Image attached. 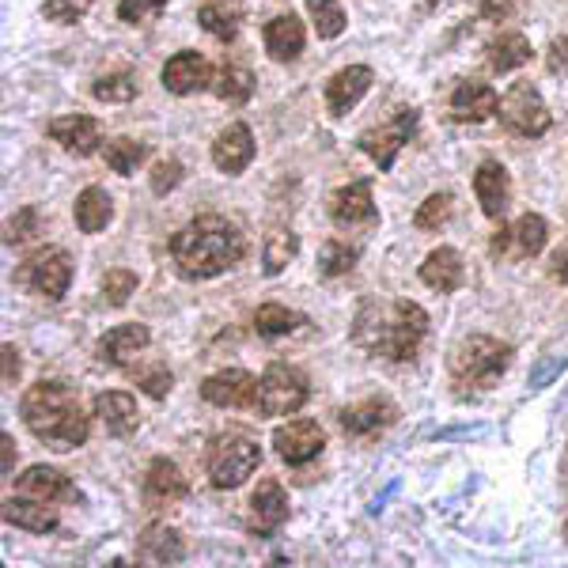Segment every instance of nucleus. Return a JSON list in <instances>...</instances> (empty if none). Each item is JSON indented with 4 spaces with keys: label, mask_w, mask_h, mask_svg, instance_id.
<instances>
[{
    "label": "nucleus",
    "mask_w": 568,
    "mask_h": 568,
    "mask_svg": "<svg viewBox=\"0 0 568 568\" xmlns=\"http://www.w3.org/2000/svg\"><path fill=\"white\" fill-rule=\"evenodd\" d=\"M246 254L243 232L227 216H197L171 240V262L186 281H209L220 277L224 270L240 265Z\"/></svg>",
    "instance_id": "f257e3e1"
},
{
    "label": "nucleus",
    "mask_w": 568,
    "mask_h": 568,
    "mask_svg": "<svg viewBox=\"0 0 568 568\" xmlns=\"http://www.w3.org/2000/svg\"><path fill=\"white\" fill-rule=\"evenodd\" d=\"M20 414L34 436L53 452H77L80 444H88V414L80 406L77 390L65 387L58 379H42L23 394Z\"/></svg>",
    "instance_id": "f03ea898"
},
{
    "label": "nucleus",
    "mask_w": 568,
    "mask_h": 568,
    "mask_svg": "<svg viewBox=\"0 0 568 568\" xmlns=\"http://www.w3.org/2000/svg\"><path fill=\"white\" fill-rule=\"evenodd\" d=\"M428 334V315L409 300H390V304H368L356 318V345H364L375 356L387 361H414L420 342Z\"/></svg>",
    "instance_id": "7ed1b4c3"
},
{
    "label": "nucleus",
    "mask_w": 568,
    "mask_h": 568,
    "mask_svg": "<svg viewBox=\"0 0 568 568\" xmlns=\"http://www.w3.org/2000/svg\"><path fill=\"white\" fill-rule=\"evenodd\" d=\"M508 364H511V345L497 342V337L474 334L452 356V379L459 390H485L508 372Z\"/></svg>",
    "instance_id": "20e7f679"
},
{
    "label": "nucleus",
    "mask_w": 568,
    "mask_h": 568,
    "mask_svg": "<svg viewBox=\"0 0 568 568\" xmlns=\"http://www.w3.org/2000/svg\"><path fill=\"white\" fill-rule=\"evenodd\" d=\"M262 463V452L251 436L243 433H224L209 444V455H205V470H209V481L216 489H240V485L258 470Z\"/></svg>",
    "instance_id": "39448f33"
},
{
    "label": "nucleus",
    "mask_w": 568,
    "mask_h": 568,
    "mask_svg": "<svg viewBox=\"0 0 568 568\" xmlns=\"http://www.w3.org/2000/svg\"><path fill=\"white\" fill-rule=\"evenodd\" d=\"M311 398V387H307V375L292 364H270L258 383V414L262 417H288V414H300Z\"/></svg>",
    "instance_id": "423d86ee"
},
{
    "label": "nucleus",
    "mask_w": 568,
    "mask_h": 568,
    "mask_svg": "<svg viewBox=\"0 0 568 568\" xmlns=\"http://www.w3.org/2000/svg\"><path fill=\"white\" fill-rule=\"evenodd\" d=\"M417 133V110L414 106H402L394 110L383 125H372V130L361 133V152L368 155V160L379 163V171H390L394 160H398V152L406 149L409 141H414Z\"/></svg>",
    "instance_id": "0eeeda50"
},
{
    "label": "nucleus",
    "mask_w": 568,
    "mask_h": 568,
    "mask_svg": "<svg viewBox=\"0 0 568 568\" xmlns=\"http://www.w3.org/2000/svg\"><path fill=\"white\" fill-rule=\"evenodd\" d=\"M20 281L31 284L34 292H42L45 300H61L72 284V258L61 246H45V251H34L31 258L23 262Z\"/></svg>",
    "instance_id": "6e6552de"
},
{
    "label": "nucleus",
    "mask_w": 568,
    "mask_h": 568,
    "mask_svg": "<svg viewBox=\"0 0 568 568\" xmlns=\"http://www.w3.org/2000/svg\"><path fill=\"white\" fill-rule=\"evenodd\" d=\"M500 118L516 136H542L549 130V110L530 84H511L508 95L500 99Z\"/></svg>",
    "instance_id": "1a4fd4ad"
},
{
    "label": "nucleus",
    "mask_w": 568,
    "mask_h": 568,
    "mask_svg": "<svg viewBox=\"0 0 568 568\" xmlns=\"http://www.w3.org/2000/svg\"><path fill=\"white\" fill-rule=\"evenodd\" d=\"M201 398L209 406H220V409H246L258 402V379L243 368H227V372H216L201 383Z\"/></svg>",
    "instance_id": "9d476101"
},
{
    "label": "nucleus",
    "mask_w": 568,
    "mask_h": 568,
    "mask_svg": "<svg viewBox=\"0 0 568 568\" xmlns=\"http://www.w3.org/2000/svg\"><path fill=\"white\" fill-rule=\"evenodd\" d=\"M546 220L538 213H527L519 216L511 227H500L497 235H493V254H504V258H535V254L546 251Z\"/></svg>",
    "instance_id": "9b49d317"
},
{
    "label": "nucleus",
    "mask_w": 568,
    "mask_h": 568,
    "mask_svg": "<svg viewBox=\"0 0 568 568\" xmlns=\"http://www.w3.org/2000/svg\"><path fill=\"white\" fill-rule=\"evenodd\" d=\"M273 447H277V455L288 466H304L326 447V433L318 428V420L300 417V420H288V425H281L277 433H273Z\"/></svg>",
    "instance_id": "f8f14e48"
},
{
    "label": "nucleus",
    "mask_w": 568,
    "mask_h": 568,
    "mask_svg": "<svg viewBox=\"0 0 568 568\" xmlns=\"http://www.w3.org/2000/svg\"><path fill=\"white\" fill-rule=\"evenodd\" d=\"M329 216H334L337 227H372L379 220V209L372 201V182L356 179L349 186H342L334 197H329Z\"/></svg>",
    "instance_id": "ddd939ff"
},
{
    "label": "nucleus",
    "mask_w": 568,
    "mask_h": 568,
    "mask_svg": "<svg viewBox=\"0 0 568 568\" xmlns=\"http://www.w3.org/2000/svg\"><path fill=\"white\" fill-rule=\"evenodd\" d=\"M288 519V493L281 489V481L265 478L251 497V516H246V530L258 538L277 535L281 524Z\"/></svg>",
    "instance_id": "4468645a"
},
{
    "label": "nucleus",
    "mask_w": 568,
    "mask_h": 568,
    "mask_svg": "<svg viewBox=\"0 0 568 568\" xmlns=\"http://www.w3.org/2000/svg\"><path fill=\"white\" fill-rule=\"evenodd\" d=\"M16 493L42 504H61V500H80V489L72 485L65 474L53 470V466H31L23 470V478H16Z\"/></svg>",
    "instance_id": "2eb2a0df"
},
{
    "label": "nucleus",
    "mask_w": 568,
    "mask_h": 568,
    "mask_svg": "<svg viewBox=\"0 0 568 568\" xmlns=\"http://www.w3.org/2000/svg\"><path fill=\"white\" fill-rule=\"evenodd\" d=\"M149 342H152L149 326L122 323V326L106 329V334L99 337V361L110 364V368H125V364H130L136 353L149 349Z\"/></svg>",
    "instance_id": "dca6fc26"
},
{
    "label": "nucleus",
    "mask_w": 568,
    "mask_h": 568,
    "mask_svg": "<svg viewBox=\"0 0 568 568\" xmlns=\"http://www.w3.org/2000/svg\"><path fill=\"white\" fill-rule=\"evenodd\" d=\"M209 84H213V65L194 50H182L163 65V88L175 91V95H194Z\"/></svg>",
    "instance_id": "f3484780"
},
{
    "label": "nucleus",
    "mask_w": 568,
    "mask_h": 568,
    "mask_svg": "<svg viewBox=\"0 0 568 568\" xmlns=\"http://www.w3.org/2000/svg\"><path fill=\"white\" fill-rule=\"evenodd\" d=\"M190 481L182 478V470L171 459H155L144 478V500L149 508H175L179 500H186Z\"/></svg>",
    "instance_id": "a211bd4d"
},
{
    "label": "nucleus",
    "mask_w": 568,
    "mask_h": 568,
    "mask_svg": "<svg viewBox=\"0 0 568 568\" xmlns=\"http://www.w3.org/2000/svg\"><path fill=\"white\" fill-rule=\"evenodd\" d=\"M45 133H50L61 149L77 152V155H91V152H99V144H103V130H99V122H95V118H88V114L53 118Z\"/></svg>",
    "instance_id": "6ab92c4d"
},
{
    "label": "nucleus",
    "mask_w": 568,
    "mask_h": 568,
    "mask_svg": "<svg viewBox=\"0 0 568 568\" xmlns=\"http://www.w3.org/2000/svg\"><path fill=\"white\" fill-rule=\"evenodd\" d=\"M474 194H478V205H481L485 216L500 220L504 213H508V197H511L508 171H504L497 160H485L481 168L474 171Z\"/></svg>",
    "instance_id": "aec40b11"
},
{
    "label": "nucleus",
    "mask_w": 568,
    "mask_h": 568,
    "mask_svg": "<svg viewBox=\"0 0 568 568\" xmlns=\"http://www.w3.org/2000/svg\"><path fill=\"white\" fill-rule=\"evenodd\" d=\"M420 281H425L433 292H439V296H452V292H459L466 284L463 254L452 251V246H439V251L428 254L425 265H420Z\"/></svg>",
    "instance_id": "412c9836"
},
{
    "label": "nucleus",
    "mask_w": 568,
    "mask_h": 568,
    "mask_svg": "<svg viewBox=\"0 0 568 568\" xmlns=\"http://www.w3.org/2000/svg\"><path fill=\"white\" fill-rule=\"evenodd\" d=\"M251 160H254V136L251 130H246L243 122H235V125H227L224 133L216 136V144H213V163L224 175H243L246 168H251Z\"/></svg>",
    "instance_id": "4be33fe9"
},
{
    "label": "nucleus",
    "mask_w": 568,
    "mask_h": 568,
    "mask_svg": "<svg viewBox=\"0 0 568 568\" xmlns=\"http://www.w3.org/2000/svg\"><path fill=\"white\" fill-rule=\"evenodd\" d=\"M398 420V409L390 406L387 398H368V402H356V406L342 409V428L349 436H375L383 428H390Z\"/></svg>",
    "instance_id": "5701e85b"
},
{
    "label": "nucleus",
    "mask_w": 568,
    "mask_h": 568,
    "mask_svg": "<svg viewBox=\"0 0 568 568\" xmlns=\"http://www.w3.org/2000/svg\"><path fill=\"white\" fill-rule=\"evenodd\" d=\"M368 88H372V69H364V65L342 69L326 84V106H329V114H337V118L349 114V110L361 103L364 95H368Z\"/></svg>",
    "instance_id": "b1692460"
},
{
    "label": "nucleus",
    "mask_w": 568,
    "mask_h": 568,
    "mask_svg": "<svg viewBox=\"0 0 568 568\" xmlns=\"http://www.w3.org/2000/svg\"><path fill=\"white\" fill-rule=\"evenodd\" d=\"M497 110H500L497 91L489 84H481V80H463L452 95V114L459 118V122H489Z\"/></svg>",
    "instance_id": "393cba45"
},
{
    "label": "nucleus",
    "mask_w": 568,
    "mask_h": 568,
    "mask_svg": "<svg viewBox=\"0 0 568 568\" xmlns=\"http://www.w3.org/2000/svg\"><path fill=\"white\" fill-rule=\"evenodd\" d=\"M95 417L103 420V428L110 436H130L141 425V414H136V402L125 390H103L95 398Z\"/></svg>",
    "instance_id": "a878e982"
},
{
    "label": "nucleus",
    "mask_w": 568,
    "mask_h": 568,
    "mask_svg": "<svg viewBox=\"0 0 568 568\" xmlns=\"http://www.w3.org/2000/svg\"><path fill=\"white\" fill-rule=\"evenodd\" d=\"M304 42H307V31L292 12L265 23V53H270L273 61H296L300 53H304Z\"/></svg>",
    "instance_id": "bb28decb"
},
{
    "label": "nucleus",
    "mask_w": 568,
    "mask_h": 568,
    "mask_svg": "<svg viewBox=\"0 0 568 568\" xmlns=\"http://www.w3.org/2000/svg\"><path fill=\"white\" fill-rule=\"evenodd\" d=\"M136 557L149 565H179L186 557V546H182L179 530H171L168 524H152L144 527L141 542H136Z\"/></svg>",
    "instance_id": "cd10ccee"
},
{
    "label": "nucleus",
    "mask_w": 568,
    "mask_h": 568,
    "mask_svg": "<svg viewBox=\"0 0 568 568\" xmlns=\"http://www.w3.org/2000/svg\"><path fill=\"white\" fill-rule=\"evenodd\" d=\"M4 524L12 527H23L31 535H45V530L58 527V511L42 500H31V497H20V500H8L4 504Z\"/></svg>",
    "instance_id": "c85d7f7f"
},
{
    "label": "nucleus",
    "mask_w": 568,
    "mask_h": 568,
    "mask_svg": "<svg viewBox=\"0 0 568 568\" xmlns=\"http://www.w3.org/2000/svg\"><path fill=\"white\" fill-rule=\"evenodd\" d=\"M114 220V205H110V194L103 186H88L84 194L77 197V227L88 235L103 232V227Z\"/></svg>",
    "instance_id": "c756f323"
},
{
    "label": "nucleus",
    "mask_w": 568,
    "mask_h": 568,
    "mask_svg": "<svg viewBox=\"0 0 568 568\" xmlns=\"http://www.w3.org/2000/svg\"><path fill=\"white\" fill-rule=\"evenodd\" d=\"M197 23L205 27L213 39L220 42H232L240 34V23H243V8L235 0H216V4H205L197 12Z\"/></svg>",
    "instance_id": "7c9ffc66"
},
{
    "label": "nucleus",
    "mask_w": 568,
    "mask_h": 568,
    "mask_svg": "<svg viewBox=\"0 0 568 568\" xmlns=\"http://www.w3.org/2000/svg\"><path fill=\"white\" fill-rule=\"evenodd\" d=\"M485 53H489V58H485V61H489V69L504 77V72L527 65V61H530V42L519 31H508V34H500V39H493Z\"/></svg>",
    "instance_id": "2f4dec72"
},
{
    "label": "nucleus",
    "mask_w": 568,
    "mask_h": 568,
    "mask_svg": "<svg viewBox=\"0 0 568 568\" xmlns=\"http://www.w3.org/2000/svg\"><path fill=\"white\" fill-rule=\"evenodd\" d=\"M213 91H216V99H224L227 106H243L246 99L254 95V77L246 69H240V65H224V69H220Z\"/></svg>",
    "instance_id": "473e14b6"
},
{
    "label": "nucleus",
    "mask_w": 568,
    "mask_h": 568,
    "mask_svg": "<svg viewBox=\"0 0 568 568\" xmlns=\"http://www.w3.org/2000/svg\"><path fill=\"white\" fill-rule=\"evenodd\" d=\"M307 318L300 315V311H288L281 304H265L258 307V315H254V329H258L262 337H284L292 334V329H300Z\"/></svg>",
    "instance_id": "72a5a7b5"
},
{
    "label": "nucleus",
    "mask_w": 568,
    "mask_h": 568,
    "mask_svg": "<svg viewBox=\"0 0 568 568\" xmlns=\"http://www.w3.org/2000/svg\"><path fill=\"white\" fill-rule=\"evenodd\" d=\"M103 155H106V168L114 171V175H133V171L144 163V155H149V144L130 141V136H118V141L106 144Z\"/></svg>",
    "instance_id": "f704fd0d"
},
{
    "label": "nucleus",
    "mask_w": 568,
    "mask_h": 568,
    "mask_svg": "<svg viewBox=\"0 0 568 568\" xmlns=\"http://www.w3.org/2000/svg\"><path fill=\"white\" fill-rule=\"evenodd\" d=\"M300 251V240L288 232V227H277V232H270V240H265V251H262V265L270 277H277V273L296 258Z\"/></svg>",
    "instance_id": "c9c22d12"
},
{
    "label": "nucleus",
    "mask_w": 568,
    "mask_h": 568,
    "mask_svg": "<svg viewBox=\"0 0 568 568\" xmlns=\"http://www.w3.org/2000/svg\"><path fill=\"white\" fill-rule=\"evenodd\" d=\"M311 23H315L318 39H337L345 31V12L337 0H307Z\"/></svg>",
    "instance_id": "e433bc0d"
},
{
    "label": "nucleus",
    "mask_w": 568,
    "mask_h": 568,
    "mask_svg": "<svg viewBox=\"0 0 568 568\" xmlns=\"http://www.w3.org/2000/svg\"><path fill=\"white\" fill-rule=\"evenodd\" d=\"M91 95H95L99 103H130V99L136 95V80L130 77V72H110V77L95 80Z\"/></svg>",
    "instance_id": "4c0bfd02"
},
{
    "label": "nucleus",
    "mask_w": 568,
    "mask_h": 568,
    "mask_svg": "<svg viewBox=\"0 0 568 568\" xmlns=\"http://www.w3.org/2000/svg\"><path fill=\"white\" fill-rule=\"evenodd\" d=\"M356 258H361V251H356V246L342 243V240H329L323 246V258H318V265H323L326 277H345V273L356 265Z\"/></svg>",
    "instance_id": "58836bf2"
},
{
    "label": "nucleus",
    "mask_w": 568,
    "mask_h": 568,
    "mask_svg": "<svg viewBox=\"0 0 568 568\" xmlns=\"http://www.w3.org/2000/svg\"><path fill=\"white\" fill-rule=\"evenodd\" d=\"M452 209H455V197L452 194H433L425 201V205L417 209L414 224L420 232H436V227H444L447 220H452Z\"/></svg>",
    "instance_id": "ea45409f"
},
{
    "label": "nucleus",
    "mask_w": 568,
    "mask_h": 568,
    "mask_svg": "<svg viewBox=\"0 0 568 568\" xmlns=\"http://www.w3.org/2000/svg\"><path fill=\"white\" fill-rule=\"evenodd\" d=\"M133 379H136V387H141L155 402L168 398L171 387H175V375L168 372V364H149V368H136Z\"/></svg>",
    "instance_id": "a19ab883"
},
{
    "label": "nucleus",
    "mask_w": 568,
    "mask_h": 568,
    "mask_svg": "<svg viewBox=\"0 0 568 568\" xmlns=\"http://www.w3.org/2000/svg\"><path fill=\"white\" fill-rule=\"evenodd\" d=\"M136 292V273L133 270H110L103 277V300L110 307H125Z\"/></svg>",
    "instance_id": "79ce46f5"
},
{
    "label": "nucleus",
    "mask_w": 568,
    "mask_h": 568,
    "mask_svg": "<svg viewBox=\"0 0 568 568\" xmlns=\"http://www.w3.org/2000/svg\"><path fill=\"white\" fill-rule=\"evenodd\" d=\"M163 8H168V0H122L118 16H122V23H152L163 16Z\"/></svg>",
    "instance_id": "37998d69"
},
{
    "label": "nucleus",
    "mask_w": 568,
    "mask_h": 568,
    "mask_svg": "<svg viewBox=\"0 0 568 568\" xmlns=\"http://www.w3.org/2000/svg\"><path fill=\"white\" fill-rule=\"evenodd\" d=\"M182 182V163L179 160H160L152 168V194H171V190H175Z\"/></svg>",
    "instance_id": "c03bdc74"
},
{
    "label": "nucleus",
    "mask_w": 568,
    "mask_h": 568,
    "mask_svg": "<svg viewBox=\"0 0 568 568\" xmlns=\"http://www.w3.org/2000/svg\"><path fill=\"white\" fill-rule=\"evenodd\" d=\"M34 232H39V213H34L31 205L8 220V243H23V240H31Z\"/></svg>",
    "instance_id": "a18cd8bd"
},
{
    "label": "nucleus",
    "mask_w": 568,
    "mask_h": 568,
    "mask_svg": "<svg viewBox=\"0 0 568 568\" xmlns=\"http://www.w3.org/2000/svg\"><path fill=\"white\" fill-rule=\"evenodd\" d=\"M42 12L50 23H77L84 16V4H77V0H45Z\"/></svg>",
    "instance_id": "49530a36"
},
{
    "label": "nucleus",
    "mask_w": 568,
    "mask_h": 568,
    "mask_svg": "<svg viewBox=\"0 0 568 568\" xmlns=\"http://www.w3.org/2000/svg\"><path fill=\"white\" fill-rule=\"evenodd\" d=\"M16 379H20V353H16L12 345H4V383L12 387Z\"/></svg>",
    "instance_id": "de8ad7c7"
},
{
    "label": "nucleus",
    "mask_w": 568,
    "mask_h": 568,
    "mask_svg": "<svg viewBox=\"0 0 568 568\" xmlns=\"http://www.w3.org/2000/svg\"><path fill=\"white\" fill-rule=\"evenodd\" d=\"M549 273H554V277L561 281V284H568V254L557 251V254H554V262H549Z\"/></svg>",
    "instance_id": "09e8293b"
},
{
    "label": "nucleus",
    "mask_w": 568,
    "mask_h": 568,
    "mask_svg": "<svg viewBox=\"0 0 568 568\" xmlns=\"http://www.w3.org/2000/svg\"><path fill=\"white\" fill-rule=\"evenodd\" d=\"M561 368H565V361H554V364H546V368L535 375V387H542V383L549 379V375H554V372H561Z\"/></svg>",
    "instance_id": "8fccbe9b"
},
{
    "label": "nucleus",
    "mask_w": 568,
    "mask_h": 568,
    "mask_svg": "<svg viewBox=\"0 0 568 568\" xmlns=\"http://www.w3.org/2000/svg\"><path fill=\"white\" fill-rule=\"evenodd\" d=\"M12 455H16V444H12V436H4V474H12Z\"/></svg>",
    "instance_id": "3c124183"
},
{
    "label": "nucleus",
    "mask_w": 568,
    "mask_h": 568,
    "mask_svg": "<svg viewBox=\"0 0 568 568\" xmlns=\"http://www.w3.org/2000/svg\"><path fill=\"white\" fill-rule=\"evenodd\" d=\"M565 478H568V452H565Z\"/></svg>",
    "instance_id": "603ef678"
},
{
    "label": "nucleus",
    "mask_w": 568,
    "mask_h": 568,
    "mask_svg": "<svg viewBox=\"0 0 568 568\" xmlns=\"http://www.w3.org/2000/svg\"><path fill=\"white\" fill-rule=\"evenodd\" d=\"M425 4H439V0H425Z\"/></svg>",
    "instance_id": "864d4df0"
},
{
    "label": "nucleus",
    "mask_w": 568,
    "mask_h": 568,
    "mask_svg": "<svg viewBox=\"0 0 568 568\" xmlns=\"http://www.w3.org/2000/svg\"><path fill=\"white\" fill-rule=\"evenodd\" d=\"M565 538H568V524H565Z\"/></svg>",
    "instance_id": "5fc2aeb1"
}]
</instances>
